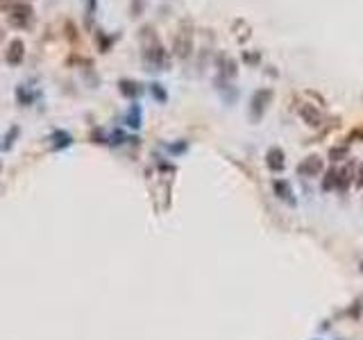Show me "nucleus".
<instances>
[{"instance_id": "1", "label": "nucleus", "mask_w": 363, "mask_h": 340, "mask_svg": "<svg viewBox=\"0 0 363 340\" xmlns=\"http://www.w3.org/2000/svg\"><path fill=\"white\" fill-rule=\"evenodd\" d=\"M141 43H143V66L145 71H166L168 66V54L163 50L161 41L157 39L154 30L145 25L141 30Z\"/></svg>"}, {"instance_id": "2", "label": "nucleus", "mask_w": 363, "mask_h": 340, "mask_svg": "<svg viewBox=\"0 0 363 340\" xmlns=\"http://www.w3.org/2000/svg\"><path fill=\"white\" fill-rule=\"evenodd\" d=\"M172 50H175L177 57L186 59L191 54V50H193V30H191V25H182L179 32L175 34V43H172Z\"/></svg>"}, {"instance_id": "3", "label": "nucleus", "mask_w": 363, "mask_h": 340, "mask_svg": "<svg viewBox=\"0 0 363 340\" xmlns=\"http://www.w3.org/2000/svg\"><path fill=\"white\" fill-rule=\"evenodd\" d=\"M32 16H34V9L30 7V5H23V3H18V5H14L12 7V12H9V23H12L14 27H27L32 23Z\"/></svg>"}, {"instance_id": "4", "label": "nucleus", "mask_w": 363, "mask_h": 340, "mask_svg": "<svg viewBox=\"0 0 363 340\" xmlns=\"http://www.w3.org/2000/svg\"><path fill=\"white\" fill-rule=\"evenodd\" d=\"M272 98V91L270 89H261L257 91V93L252 95V104H250V113H252L254 120H259V118L263 116V111H266L268 102H270Z\"/></svg>"}, {"instance_id": "5", "label": "nucleus", "mask_w": 363, "mask_h": 340, "mask_svg": "<svg viewBox=\"0 0 363 340\" xmlns=\"http://www.w3.org/2000/svg\"><path fill=\"white\" fill-rule=\"evenodd\" d=\"M322 172V159L318 154H311V157L302 159V163L297 166V175L299 177H318Z\"/></svg>"}, {"instance_id": "6", "label": "nucleus", "mask_w": 363, "mask_h": 340, "mask_svg": "<svg viewBox=\"0 0 363 340\" xmlns=\"http://www.w3.org/2000/svg\"><path fill=\"white\" fill-rule=\"evenodd\" d=\"M23 57H25V43H23V39H12L7 50H5V61L9 66H18V63H23Z\"/></svg>"}, {"instance_id": "7", "label": "nucleus", "mask_w": 363, "mask_h": 340, "mask_svg": "<svg viewBox=\"0 0 363 340\" xmlns=\"http://www.w3.org/2000/svg\"><path fill=\"white\" fill-rule=\"evenodd\" d=\"M272 190H275L277 199H281V202L290 204V207H295V204H297V197H295V190H293V186H290V181L275 179V181H272Z\"/></svg>"}, {"instance_id": "8", "label": "nucleus", "mask_w": 363, "mask_h": 340, "mask_svg": "<svg viewBox=\"0 0 363 340\" xmlns=\"http://www.w3.org/2000/svg\"><path fill=\"white\" fill-rule=\"evenodd\" d=\"M297 113H299V118H302V120L307 122L309 127H320V125H322V113L318 111L313 104L302 102V104L297 107Z\"/></svg>"}, {"instance_id": "9", "label": "nucleus", "mask_w": 363, "mask_h": 340, "mask_svg": "<svg viewBox=\"0 0 363 340\" xmlns=\"http://www.w3.org/2000/svg\"><path fill=\"white\" fill-rule=\"evenodd\" d=\"M266 166L270 168L272 172H281L286 166V157H284V150L279 148H270L266 152Z\"/></svg>"}, {"instance_id": "10", "label": "nucleus", "mask_w": 363, "mask_h": 340, "mask_svg": "<svg viewBox=\"0 0 363 340\" xmlns=\"http://www.w3.org/2000/svg\"><path fill=\"white\" fill-rule=\"evenodd\" d=\"M118 91H120L123 95H125V98H139L141 93H143V86L139 84V82H134V80H120L118 82Z\"/></svg>"}, {"instance_id": "11", "label": "nucleus", "mask_w": 363, "mask_h": 340, "mask_svg": "<svg viewBox=\"0 0 363 340\" xmlns=\"http://www.w3.org/2000/svg\"><path fill=\"white\" fill-rule=\"evenodd\" d=\"M50 141H52L54 150H64V148H68V145L73 143V136L68 134V131H64V129H57L52 136H50Z\"/></svg>"}, {"instance_id": "12", "label": "nucleus", "mask_w": 363, "mask_h": 340, "mask_svg": "<svg viewBox=\"0 0 363 340\" xmlns=\"http://www.w3.org/2000/svg\"><path fill=\"white\" fill-rule=\"evenodd\" d=\"M34 98H36V93H32L27 86H16V100H18V104H23V107H30L32 102H34Z\"/></svg>"}, {"instance_id": "13", "label": "nucleus", "mask_w": 363, "mask_h": 340, "mask_svg": "<svg viewBox=\"0 0 363 340\" xmlns=\"http://www.w3.org/2000/svg\"><path fill=\"white\" fill-rule=\"evenodd\" d=\"M141 120H143V116H141V107H139V104H132L130 111H127V116H125V122L130 127H134V129H139Z\"/></svg>"}, {"instance_id": "14", "label": "nucleus", "mask_w": 363, "mask_h": 340, "mask_svg": "<svg viewBox=\"0 0 363 340\" xmlns=\"http://www.w3.org/2000/svg\"><path fill=\"white\" fill-rule=\"evenodd\" d=\"M322 190H336V168L327 170V175L322 177Z\"/></svg>"}, {"instance_id": "15", "label": "nucleus", "mask_w": 363, "mask_h": 340, "mask_svg": "<svg viewBox=\"0 0 363 340\" xmlns=\"http://www.w3.org/2000/svg\"><path fill=\"white\" fill-rule=\"evenodd\" d=\"M18 136V127H12L9 129V134L3 139V143H0V150H12V145H14V139Z\"/></svg>"}, {"instance_id": "16", "label": "nucleus", "mask_w": 363, "mask_h": 340, "mask_svg": "<svg viewBox=\"0 0 363 340\" xmlns=\"http://www.w3.org/2000/svg\"><path fill=\"white\" fill-rule=\"evenodd\" d=\"M95 7H98V0H84V16H86V23L91 25V18L95 14Z\"/></svg>"}, {"instance_id": "17", "label": "nucleus", "mask_w": 363, "mask_h": 340, "mask_svg": "<svg viewBox=\"0 0 363 340\" xmlns=\"http://www.w3.org/2000/svg\"><path fill=\"white\" fill-rule=\"evenodd\" d=\"M150 91H152V95L159 100V102H166L168 95H166V91L161 89V84H150Z\"/></svg>"}, {"instance_id": "18", "label": "nucleus", "mask_w": 363, "mask_h": 340, "mask_svg": "<svg viewBox=\"0 0 363 340\" xmlns=\"http://www.w3.org/2000/svg\"><path fill=\"white\" fill-rule=\"evenodd\" d=\"M354 184H356V188H361V186H363V161L356 166V175H354Z\"/></svg>"}, {"instance_id": "19", "label": "nucleus", "mask_w": 363, "mask_h": 340, "mask_svg": "<svg viewBox=\"0 0 363 340\" xmlns=\"http://www.w3.org/2000/svg\"><path fill=\"white\" fill-rule=\"evenodd\" d=\"M345 152H347L345 148H340V150H338V148H334V150H331V161H340V157H343Z\"/></svg>"}, {"instance_id": "20", "label": "nucleus", "mask_w": 363, "mask_h": 340, "mask_svg": "<svg viewBox=\"0 0 363 340\" xmlns=\"http://www.w3.org/2000/svg\"><path fill=\"white\" fill-rule=\"evenodd\" d=\"M141 7H143V0H134V5H132V16H139Z\"/></svg>"}, {"instance_id": "21", "label": "nucleus", "mask_w": 363, "mask_h": 340, "mask_svg": "<svg viewBox=\"0 0 363 340\" xmlns=\"http://www.w3.org/2000/svg\"><path fill=\"white\" fill-rule=\"evenodd\" d=\"M361 272H363V261H361Z\"/></svg>"}]
</instances>
